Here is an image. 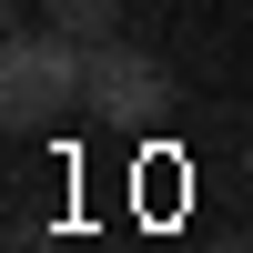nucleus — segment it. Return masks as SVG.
<instances>
[{"instance_id": "1", "label": "nucleus", "mask_w": 253, "mask_h": 253, "mask_svg": "<svg viewBox=\"0 0 253 253\" xmlns=\"http://www.w3.org/2000/svg\"><path fill=\"white\" fill-rule=\"evenodd\" d=\"M71 112H81V41L71 31H20L10 51H0V122H10L20 142H41Z\"/></svg>"}, {"instance_id": "2", "label": "nucleus", "mask_w": 253, "mask_h": 253, "mask_svg": "<svg viewBox=\"0 0 253 253\" xmlns=\"http://www.w3.org/2000/svg\"><path fill=\"white\" fill-rule=\"evenodd\" d=\"M81 112L112 122V132H152L162 112H172V71H162L152 51H132V41H81Z\"/></svg>"}, {"instance_id": "3", "label": "nucleus", "mask_w": 253, "mask_h": 253, "mask_svg": "<svg viewBox=\"0 0 253 253\" xmlns=\"http://www.w3.org/2000/svg\"><path fill=\"white\" fill-rule=\"evenodd\" d=\"M41 20L71 31V41H112L122 31V0H41Z\"/></svg>"}]
</instances>
